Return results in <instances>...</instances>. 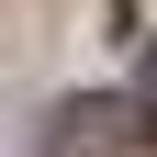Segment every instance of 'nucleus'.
Here are the masks:
<instances>
[{
	"mask_svg": "<svg viewBox=\"0 0 157 157\" xmlns=\"http://www.w3.org/2000/svg\"><path fill=\"white\" fill-rule=\"evenodd\" d=\"M146 90H157V45H146Z\"/></svg>",
	"mask_w": 157,
	"mask_h": 157,
	"instance_id": "nucleus-2",
	"label": "nucleus"
},
{
	"mask_svg": "<svg viewBox=\"0 0 157 157\" xmlns=\"http://www.w3.org/2000/svg\"><path fill=\"white\" fill-rule=\"evenodd\" d=\"M135 124L157 135V112H124L112 90H78V101H56V124H45V157H112Z\"/></svg>",
	"mask_w": 157,
	"mask_h": 157,
	"instance_id": "nucleus-1",
	"label": "nucleus"
}]
</instances>
